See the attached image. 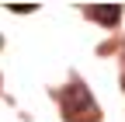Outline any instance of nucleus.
Listing matches in <instances>:
<instances>
[{
    "label": "nucleus",
    "instance_id": "obj_1",
    "mask_svg": "<svg viewBox=\"0 0 125 122\" xmlns=\"http://www.w3.org/2000/svg\"><path fill=\"white\" fill-rule=\"evenodd\" d=\"M90 14H94L97 21H104V24H115V21H118V14H122V7H118V4H111V7H94Z\"/></svg>",
    "mask_w": 125,
    "mask_h": 122
}]
</instances>
